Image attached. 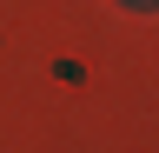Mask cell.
Instances as JSON below:
<instances>
[{"instance_id": "6da1fadb", "label": "cell", "mask_w": 159, "mask_h": 153, "mask_svg": "<svg viewBox=\"0 0 159 153\" xmlns=\"http://www.w3.org/2000/svg\"><path fill=\"white\" fill-rule=\"evenodd\" d=\"M133 7H152V0H133Z\"/></svg>"}]
</instances>
